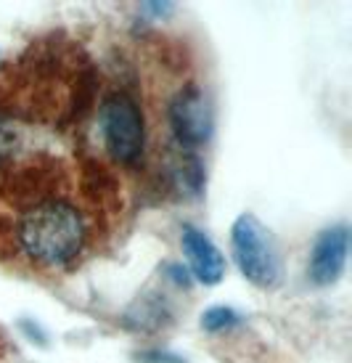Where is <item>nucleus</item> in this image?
Listing matches in <instances>:
<instances>
[{"instance_id": "nucleus-1", "label": "nucleus", "mask_w": 352, "mask_h": 363, "mask_svg": "<svg viewBox=\"0 0 352 363\" xmlns=\"http://www.w3.org/2000/svg\"><path fill=\"white\" fill-rule=\"evenodd\" d=\"M11 239L38 271H64L80 260L93 242V215L72 199L67 181L16 210Z\"/></svg>"}, {"instance_id": "nucleus-2", "label": "nucleus", "mask_w": 352, "mask_h": 363, "mask_svg": "<svg viewBox=\"0 0 352 363\" xmlns=\"http://www.w3.org/2000/svg\"><path fill=\"white\" fill-rule=\"evenodd\" d=\"M101 143L111 162L138 167L146 154V114L132 91H111L98 106Z\"/></svg>"}, {"instance_id": "nucleus-3", "label": "nucleus", "mask_w": 352, "mask_h": 363, "mask_svg": "<svg viewBox=\"0 0 352 363\" xmlns=\"http://www.w3.org/2000/svg\"><path fill=\"white\" fill-rule=\"evenodd\" d=\"M231 255L244 279L257 289H276L283 281L281 247L273 231L251 212L239 215L231 225Z\"/></svg>"}, {"instance_id": "nucleus-4", "label": "nucleus", "mask_w": 352, "mask_h": 363, "mask_svg": "<svg viewBox=\"0 0 352 363\" xmlns=\"http://www.w3.org/2000/svg\"><path fill=\"white\" fill-rule=\"evenodd\" d=\"M167 125L181 152L196 154L201 146H207L215 133V111L196 82H186L172 93L167 104Z\"/></svg>"}, {"instance_id": "nucleus-5", "label": "nucleus", "mask_w": 352, "mask_h": 363, "mask_svg": "<svg viewBox=\"0 0 352 363\" xmlns=\"http://www.w3.org/2000/svg\"><path fill=\"white\" fill-rule=\"evenodd\" d=\"M350 255V228L344 223H334L323 228L310 247L307 279L315 286H331L342 279Z\"/></svg>"}, {"instance_id": "nucleus-6", "label": "nucleus", "mask_w": 352, "mask_h": 363, "mask_svg": "<svg viewBox=\"0 0 352 363\" xmlns=\"http://www.w3.org/2000/svg\"><path fill=\"white\" fill-rule=\"evenodd\" d=\"M181 247L186 255V268L191 273L193 281L204 286H217L225 279V255L217 250V244L212 242L207 233L196 225H183L181 231Z\"/></svg>"}, {"instance_id": "nucleus-7", "label": "nucleus", "mask_w": 352, "mask_h": 363, "mask_svg": "<svg viewBox=\"0 0 352 363\" xmlns=\"http://www.w3.org/2000/svg\"><path fill=\"white\" fill-rule=\"evenodd\" d=\"M122 321H125V326L132 329V332L154 334L172 323V305L167 303L164 294L146 292L125 311Z\"/></svg>"}, {"instance_id": "nucleus-8", "label": "nucleus", "mask_w": 352, "mask_h": 363, "mask_svg": "<svg viewBox=\"0 0 352 363\" xmlns=\"http://www.w3.org/2000/svg\"><path fill=\"white\" fill-rule=\"evenodd\" d=\"M201 329L210 334H220L228 332V329H236L239 323L244 321V315L231 305H212L207 311L201 313Z\"/></svg>"}, {"instance_id": "nucleus-9", "label": "nucleus", "mask_w": 352, "mask_h": 363, "mask_svg": "<svg viewBox=\"0 0 352 363\" xmlns=\"http://www.w3.org/2000/svg\"><path fill=\"white\" fill-rule=\"evenodd\" d=\"M132 361L135 363H186V358L172 350H161V347H146V350H138L132 353Z\"/></svg>"}, {"instance_id": "nucleus-10", "label": "nucleus", "mask_w": 352, "mask_h": 363, "mask_svg": "<svg viewBox=\"0 0 352 363\" xmlns=\"http://www.w3.org/2000/svg\"><path fill=\"white\" fill-rule=\"evenodd\" d=\"M16 146H19V135H16V130L8 128L6 122L0 120V167H3V164H8V162L13 160Z\"/></svg>"}, {"instance_id": "nucleus-11", "label": "nucleus", "mask_w": 352, "mask_h": 363, "mask_svg": "<svg viewBox=\"0 0 352 363\" xmlns=\"http://www.w3.org/2000/svg\"><path fill=\"white\" fill-rule=\"evenodd\" d=\"M164 273H167V279H170L175 286H183V289H191V273H188V268L183 265V262H170L167 268H164Z\"/></svg>"}, {"instance_id": "nucleus-12", "label": "nucleus", "mask_w": 352, "mask_h": 363, "mask_svg": "<svg viewBox=\"0 0 352 363\" xmlns=\"http://www.w3.org/2000/svg\"><path fill=\"white\" fill-rule=\"evenodd\" d=\"M175 11V3H141V13L154 16V19H164Z\"/></svg>"}, {"instance_id": "nucleus-13", "label": "nucleus", "mask_w": 352, "mask_h": 363, "mask_svg": "<svg viewBox=\"0 0 352 363\" xmlns=\"http://www.w3.org/2000/svg\"><path fill=\"white\" fill-rule=\"evenodd\" d=\"M21 332L27 334V340H32L35 345H45L48 342V334L42 332L35 321H21Z\"/></svg>"}]
</instances>
